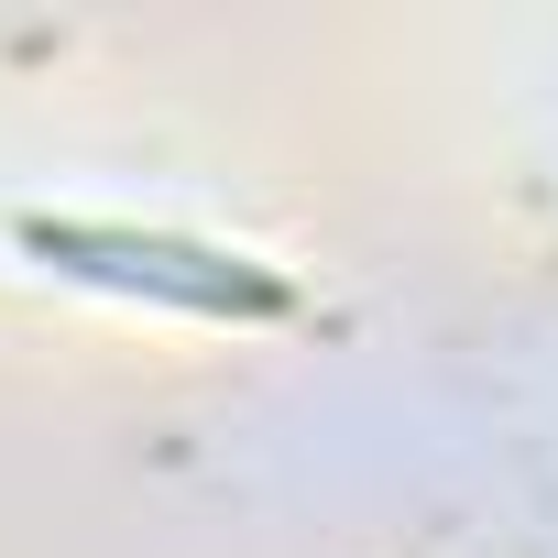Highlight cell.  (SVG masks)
<instances>
[{
	"label": "cell",
	"mask_w": 558,
	"mask_h": 558,
	"mask_svg": "<svg viewBox=\"0 0 558 558\" xmlns=\"http://www.w3.org/2000/svg\"><path fill=\"white\" fill-rule=\"evenodd\" d=\"M88 252H121V274L165 296H186V307H286V286H263V274H241V263H219V252H186V241H132V230H77Z\"/></svg>",
	"instance_id": "obj_1"
}]
</instances>
